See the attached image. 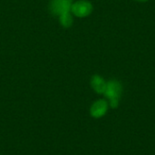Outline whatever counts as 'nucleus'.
<instances>
[{
  "instance_id": "nucleus-6",
  "label": "nucleus",
  "mask_w": 155,
  "mask_h": 155,
  "mask_svg": "<svg viewBox=\"0 0 155 155\" xmlns=\"http://www.w3.org/2000/svg\"><path fill=\"white\" fill-rule=\"evenodd\" d=\"M58 17H59V22L63 27L69 28L70 26H72V25L74 23V18H73V15L71 12L64 13Z\"/></svg>"
},
{
  "instance_id": "nucleus-2",
  "label": "nucleus",
  "mask_w": 155,
  "mask_h": 155,
  "mask_svg": "<svg viewBox=\"0 0 155 155\" xmlns=\"http://www.w3.org/2000/svg\"><path fill=\"white\" fill-rule=\"evenodd\" d=\"M94 6L91 2L87 0H78L73 3L71 13L76 17L84 18L89 16L93 12Z\"/></svg>"
},
{
  "instance_id": "nucleus-5",
  "label": "nucleus",
  "mask_w": 155,
  "mask_h": 155,
  "mask_svg": "<svg viewBox=\"0 0 155 155\" xmlns=\"http://www.w3.org/2000/svg\"><path fill=\"white\" fill-rule=\"evenodd\" d=\"M90 84H91V86L95 93H97L99 94H104L107 82H105V80L101 75H98V74L93 75L91 78Z\"/></svg>"
},
{
  "instance_id": "nucleus-7",
  "label": "nucleus",
  "mask_w": 155,
  "mask_h": 155,
  "mask_svg": "<svg viewBox=\"0 0 155 155\" xmlns=\"http://www.w3.org/2000/svg\"><path fill=\"white\" fill-rule=\"evenodd\" d=\"M134 1H136V2H140V3H145V2H147L148 0H134Z\"/></svg>"
},
{
  "instance_id": "nucleus-3",
  "label": "nucleus",
  "mask_w": 155,
  "mask_h": 155,
  "mask_svg": "<svg viewBox=\"0 0 155 155\" xmlns=\"http://www.w3.org/2000/svg\"><path fill=\"white\" fill-rule=\"evenodd\" d=\"M72 5V0H51L48 5V10L53 15L60 16L64 13L71 12Z\"/></svg>"
},
{
  "instance_id": "nucleus-4",
  "label": "nucleus",
  "mask_w": 155,
  "mask_h": 155,
  "mask_svg": "<svg viewBox=\"0 0 155 155\" xmlns=\"http://www.w3.org/2000/svg\"><path fill=\"white\" fill-rule=\"evenodd\" d=\"M108 107V101L105 99H99L92 104L90 108V114L94 118H101L106 114Z\"/></svg>"
},
{
  "instance_id": "nucleus-1",
  "label": "nucleus",
  "mask_w": 155,
  "mask_h": 155,
  "mask_svg": "<svg viewBox=\"0 0 155 155\" xmlns=\"http://www.w3.org/2000/svg\"><path fill=\"white\" fill-rule=\"evenodd\" d=\"M123 93L122 84L117 80H110L106 84V89L104 95L108 99V104L112 108H116Z\"/></svg>"
}]
</instances>
